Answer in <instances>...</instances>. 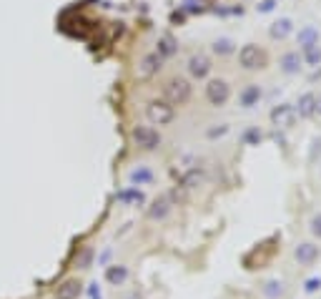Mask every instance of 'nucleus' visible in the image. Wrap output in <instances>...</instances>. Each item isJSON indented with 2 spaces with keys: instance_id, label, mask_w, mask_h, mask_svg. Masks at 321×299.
Here are the masks:
<instances>
[{
  "instance_id": "1a4fd4ad",
  "label": "nucleus",
  "mask_w": 321,
  "mask_h": 299,
  "mask_svg": "<svg viewBox=\"0 0 321 299\" xmlns=\"http://www.w3.org/2000/svg\"><path fill=\"white\" fill-rule=\"evenodd\" d=\"M298 46H301L304 51L311 48V46H318V31H316L314 26L301 28V31H298Z\"/></svg>"
},
{
  "instance_id": "412c9836",
  "label": "nucleus",
  "mask_w": 321,
  "mask_h": 299,
  "mask_svg": "<svg viewBox=\"0 0 321 299\" xmlns=\"http://www.w3.org/2000/svg\"><path fill=\"white\" fill-rule=\"evenodd\" d=\"M90 259H93V251H90V249H83V254L78 256V266H80V269H88Z\"/></svg>"
},
{
  "instance_id": "f257e3e1",
  "label": "nucleus",
  "mask_w": 321,
  "mask_h": 299,
  "mask_svg": "<svg viewBox=\"0 0 321 299\" xmlns=\"http://www.w3.org/2000/svg\"><path fill=\"white\" fill-rule=\"evenodd\" d=\"M238 63L244 66V68H248V71H254V68H264V63H266V56H264V51L258 48V46H244L241 51H238Z\"/></svg>"
},
{
  "instance_id": "a211bd4d",
  "label": "nucleus",
  "mask_w": 321,
  "mask_h": 299,
  "mask_svg": "<svg viewBox=\"0 0 321 299\" xmlns=\"http://www.w3.org/2000/svg\"><path fill=\"white\" fill-rule=\"evenodd\" d=\"M214 51H216V53H231V51H234V43L226 41V38H221V41L214 43Z\"/></svg>"
},
{
  "instance_id": "5701e85b",
  "label": "nucleus",
  "mask_w": 321,
  "mask_h": 299,
  "mask_svg": "<svg viewBox=\"0 0 321 299\" xmlns=\"http://www.w3.org/2000/svg\"><path fill=\"white\" fill-rule=\"evenodd\" d=\"M246 138H248L251 143H258V141H261V131H248V133H246Z\"/></svg>"
},
{
  "instance_id": "0eeeda50",
  "label": "nucleus",
  "mask_w": 321,
  "mask_h": 299,
  "mask_svg": "<svg viewBox=\"0 0 321 299\" xmlns=\"http://www.w3.org/2000/svg\"><path fill=\"white\" fill-rule=\"evenodd\" d=\"M271 121H274L276 126H281V128L291 126V123H294V108H291V106H286V103L276 106V108L271 111Z\"/></svg>"
},
{
  "instance_id": "9b49d317",
  "label": "nucleus",
  "mask_w": 321,
  "mask_h": 299,
  "mask_svg": "<svg viewBox=\"0 0 321 299\" xmlns=\"http://www.w3.org/2000/svg\"><path fill=\"white\" fill-rule=\"evenodd\" d=\"M316 254H318V246H314V244H298L296 246V259L301 264H311L316 259Z\"/></svg>"
},
{
  "instance_id": "6ab92c4d",
  "label": "nucleus",
  "mask_w": 321,
  "mask_h": 299,
  "mask_svg": "<svg viewBox=\"0 0 321 299\" xmlns=\"http://www.w3.org/2000/svg\"><path fill=\"white\" fill-rule=\"evenodd\" d=\"M153 206H156V209H150V216H153V219H160V216H166V211H168L166 201H156Z\"/></svg>"
},
{
  "instance_id": "20e7f679",
  "label": "nucleus",
  "mask_w": 321,
  "mask_h": 299,
  "mask_svg": "<svg viewBox=\"0 0 321 299\" xmlns=\"http://www.w3.org/2000/svg\"><path fill=\"white\" fill-rule=\"evenodd\" d=\"M133 138H136V143L140 146V148H156L158 146V131H153L150 126H138L136 131H133Z\"/></svg>"
},
{
  "instance_id": "4be33fe9",
  "label": "nucleus",
  "mask_w": 321,
  "mask_h": 299,
  "mask_svg": "<svg viewBox=\"0 0 321 299\" xmlns=\"http://www.w3.org/2000/svg\"><path fill=\"white\" fill-rule=\"evenodd\" d=\"M311 231H314L316 236H321V214H318V216L311 221Z\"/></svg>"
},
{
  "instance_id": "7ed1b4c3",
  "label": "nucleus",
  "mask_w": 321,
  "mask_h": 299,
  "mask_svg": "<svg viewBox=\"0 0 321 299\" xmlns=\"http://www.w3.org/2000/svg\"><path fill=\"white\" fill-rule=\"evenodd\" d=\"M206 96H208V101L214 106H224L228 101V96H231V88H228L226 81H211L206 86Z\"/></svg>"
},
{
  "instance_id": "2eb2a0df",
  "label": "nucleus",
  "mask_w": 321,
  "mask_h": 299,
  "mask_svg": "<svg viewBox=\"0 0 321 299\" xmlns=\"http://www.w3.org/2000/svg\"><path fill=\"white\" fill-rule=\"evenodd\" d=\"M126 276H128V269H126V266H110V269L106 271V279H108L110 284H123Z\"/></svg>"
},
{
  "instance_id": "dca6fc26",
  "label": "nucleus",
  "mask_w": 321,
  "mask_h": 299,
  "mask_svg": "<svg viewBox=\"0 0 321 299\" xmlns=\"http://www.w3.org/2000/svg\"><path fill=\"white\" fill-rule=\"evenodd\" d=\"M158 66H160V58H158V56H148V58H143L138 73H140V76H150V73L158 71Z\"/></svg>"
},
{
  "instance_id": "39448f33",
  "label": "nucleus",
  "mask_w": 321,
  "mask_h": 299,
  "mask_svg": "<svg viewBox=\"0 0 321 299\" xmlns=\"http://www.w3.org/2000/svg\"><path fill=\"white\" fill-rule=\"evenodd\" d=\"M148 118L156 121L158 126H164V123L174 121V106H168V103H150L148 106Z\"/></svg>"
},
{
  "instance_id": "b1692460",
  "label": "nucleus",
  "mask_w": 321,
  "mask_h": 299,
  "mask_svg": "<svg viewBox=\"0 0 321 299\" xmlns=\"http://www.w3.org/2000/svg\"><path fill=\"white\" fill-rule=\"evenodd\" d=\"M258 11H261V13H268V11H274V0H264V3L258 6Z\"/></svg>"
},
{
  "instance_id": "ddd939ff",
  "label": "nucleus",
  "mask_w": 321,
  "mask_h": 299,
  "mask_svg": "<svg viewBox=\"0 0 321 299\" xmlns=\"http://www.w3.org/2000/svg\"><path fill=\"white\" fill-rule=\"evenodd\" d=\"M281 68H284V73H296L298 68H301V58H298V53H286L284 58H281Z\"/></svg>"
},
{
  "instance_id": "423d86ee",
  "label": "nucleus",
  "mask_w": 321,
  "mask_h": 299,
  "mask_svg": "<svg viewBox=\"0 0 321 299\" xmlns=\"http://www.w3.org/2000/svg\"><path fill=\"white\" fill-rule=\"evenodd\" d=\"M83 291V284L78 279H66L58 289H56V299H78Z\"/></svg>"
},
{
  "instance_id": "f8f14e48",
  "label": "nucleus",
  "mask_w": 321,
  "mask_h": 299,
  "mask_svg": "<svg viewBox=\"0 0 321 299\" xmlns=\"http://www.w3.org/2000/svg\"><path fill=\"white\" fill-rule=\"evenodd\" d=\"M291 28H294V26H291V21H288V18H281V21H276V23L271 26V31H268V33H271V38L284 41V38L291 33Z\"/></svg>"
},
{
  "instance_id": "393cba45",
  "label": "nucleus",
  "mask_w": 321,
  "mask_h": 299,
  "mask_svg": "<svg viewBox=\"0 0 321 299\" xmlns=\"http://www.w3.org/2000/svg\"><path fill=\"white\" fill-rule=\"evenodd\" d=\"M318 286H321V279H308V281H306V289H308V291H314V289H318Z\"/></svg>"
},
{
  "instance_id": "bb28decb",
  "label": "nucleus",
  "mask_w": 321,
  "mask_h": 299,
  "mask_svg": "<svg viewBox=\"0 0 321 299\" xmlns=\"http://www.w3.org/2000/svg\"><path fill=\"white\" fill-rule=\"evenodd\" d=\"M316 113H321V93L316 96Z\"/></svg>"
},
{
  "instance_id": "4468645a",
  "label": "nucleus",
  "mask_w": 321,
  "mask_h": 299,
  "mask_svg": "<svg viewBox=\"0 0 321 299\" xmlns=\"http://www.w3.org/2000/svg\"><path fill=\"white\" fill-rule=\"evenodd\" d=\"M258 98H261V88H258V86H248V88L241 93V106L251 108V106H254Z\"/></svg>"
},
{
  "instance_id": "f03ea898",
  "label": "nucleus",
  "mask_w": 321,
  "mask_h": 299,
  "mask_svg": "<svg viewBox=\"0 0 321 299\" xmlns=\"http://www.w3.org/2000/svg\"><path fill=\"white\" fill-rule=\"evenodd\" d=\"M166 96H168L174 103H184V101H188V96H191V86H188V81H184V78H171V81L166 83Z\"/></svg>"
},
{
  "instance_id": "9d476101",
  "label": "nucleus",
  "mask_w": 321,
  "mask_h": 299,
  "mask_svg": "<svg viewBox=\"0 0 321 299\" xmlns=\"http://www.w3.org/2000/svg\"><path fill=\"white\" fill-rule=\"evenodd\" d=\"M296 106H298V116L308 118V116L316 113V96H314V93H304V96L298 98Z\"/></svg>"
},
{
  "instance_id": "aec40b11",
  "label": "nucleus",
  "mask_w": 321,
  "mask_h": 299,
  "mask_svg": "<svg viewBox=\"0 0 321 299\" xmlns=\"http://www.w3.org/2000/svg\"><path fill=\"white\" fill-rule=\"evenodd\" d=\"M176 48H174V41L166 36V38H160V56H171Z\"/></svg>"
},
{
  "instance_id": "f3484780",
  "label": "nucleus",
  "mask_w": 321,
  "mask_h": 299,
  "mask_svg": "<svg viewBox=\"0 0 321 299\" xmlns=\"http://www.w3.org/2000/svg\"><path fill=\"white\" fill-rule=\"evenodd\" d=\"M306 63H308V66H318V63H321V48H318V46L306 48Z\"/></svg>"
},
{
  "instance_id": "6e6552de",
  "label": "nucleus",
  "mask_w": 321,
  "mask_h": 299,
  "mask_svg": "<svg viewBox=\"0 0 321 299\" xmlns=\"http://www.w3.org/2000/svg\"><path fill=\"white\" fill-rule=\"evenodd\" d=\"M188 71L196 76V78H204V76H208V71H211V61L206 58V56H191V61H188Z\"/></svg>"
},
{
  "instance_id": "a878e982",
  "label": "nucleus",
  "mask_w": 321,
  "mask_h": 299,
  "mask_svg": "<svg viewBox=\"0 0 321 299\" xmlns=\"http://www.w3.org/2000/svg\"><path fill=\"white\" fill-rule=\"evenodd\" d=\"M90 299H100V291L96 289V284H90Z\"/></svg>"
}]
</instances>
